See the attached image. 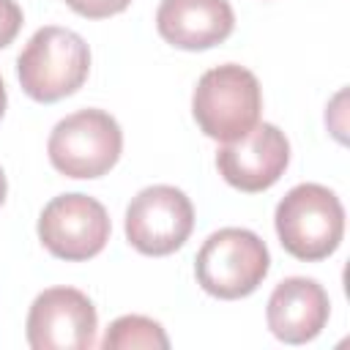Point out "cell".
I'll list each match as a JSON object with an SVG mask.
<instances>
[{"label": "cell", "mask_w": 350, "mask_h": 350, "mask_svg": "<svg viewBox=\"0 0 350 350\" xmlns=\"http://www.w3.org/2000/svg\"><path fill=\"white\" fill-rule=\"evenodd\" d=\"M88 71H90V49L85 38L57 25H46L36 30L16 60L22 90L44 104L77 93L88 79Z\"/></svg>", "instance_id": "cell-1"}, {"label": "cell", "mask_w": 350, "mask_h": 350, "mask_svg": "<svg viewBox=\"0 0 350 350\" xmlns=\"http://www.w3.org/2000/svg\"><path fill=\"white\" fill-rule=\"evenodd\" d=\"M262 93L257 77L235 63L205 71L191 96V112L205 137L232 142L257 126Z\"/></svg>", "instance_id": "cell-2"}, {"label": "cell", "mask_w": 350, "mask_h": 350, "mask_svg": "<svg viewBox=\"0 0 350 350\" xmlns=\"http://www.w3.org/2000/svg\"><path fill=\"white\" fill-rule=\"evenodd\" d=\"M276 232L282 246L298 260H323L336 252L345 235V208L320 183H298L276 205Z\"/></svg>", "instance_id": "cell-3"}, {"label": "cell", "mask_w": 350, "mask_h": 350, "mask_svg": "<svg viewBox=\"0 0 350 350\" xmlns=\"http://www.w3.org/2000/svg\"><path fill=\"white\" fill-rule=\"evenodd\" d=\"M268 265V246L260 235L243 227H224L208 235L197 252L194 273L205 293L232 301L254 293L262 284Z\"/></svg>", "instance_id": "cell-4"}, {"label": "cell", "mask_w": 350, "mask_h": 350, "mask_svg": "<svg viewBox=\"0 0 350 350\" xmlns=\"http://www.w3.org/2000/svg\"><path fill=\"white\" fill-rule=\"evenodd\" d=\"M49 161L68 178H98L109 172L123 150V131L104 109L66 115L49 134Z\"/></svg>", "instance_id": "cell-5"}, {"label": "cell", "mask_w": 350, "mask_h": 350, "mask_svg": "<svg viewBox=\"0 0 350 350\" xmlns=\"http://www.w3.org/2000/svg\"><path fill=\"white\" fill-rule=\"evenodd\" d=\"M194 227L191 200L175 186H148L126 208L129 243L150 257L172 254L186 243Z\"/></svg>", "instance_id": "cell-6"}, {"label": "cell", "mask_w": 350, "mask_h": 350, "mask_svg": "<svg viewBox=\"0 0 350 350\" xmlns=\"http://www.w3.org/2000/svg\"><path fill=\"white\" fill-rule=\"evenodd\" d=\"M107 208L88 194H60L44 205L38 216L41 243L60 260H90L109 241Z\"/></svg>", "instance_id": "cell-7"}, {"label": "cell", "mask_w": 350, "mask_h": 350, "mask_svg": "<svg viewBox=\"0 0 350 350\" xmlns=\"http://www.w3.org/2000/svg\"><path fill=\"white\" fill-rule=\"evenodd\" d=\"M96 306L74 287H49L27 312V345L33 350H85L96 342Z\"/></svg>", "instance_id": "cell-8"}, {"label": "cell", "mask_w": 350, "mask_h": 350, "mask_svg": "<svg viewBox=\"0 0 350 350\" xmlns=\"http://www.w3.org/2000/svg\"><path fill=\"white\" fill-rule=\"evenodd\" d=\"M290 161V142L273 123H257L243 137L224 142L216 153L219 175L241 191L271 189Z\"/></svg>", "instance_id": "cell-9"}, {"label": "cell", "mask_w": 350, "mask_h": 350, "mask_svg": "<svg viewBox=\"0 0 350 350\" xmlns=\"http://www.w3.org/2000/svg\"><path fill=\"white\" fill-rule=\"evenodd\" d=\"M328 293L323 284L306 276H290L276 284L268 298V328L287 345H304L314 339L328 323Z\"/></svg>", "instance_id": "cell-10"}, {"label": "cell", "mask_w": 350, "mask_h": 350, "mask_svg": "<svg viewBox=\"0 0 350 350\" xmlns=\"http://www.w3.org/2000/svg\"><path fill=\"white\" fill-rule=\"evenodd\" d=\"M156 27L178 49H211L232 33L235 14L227 0H161Z\"/></svg>", "instance_id": "cell-11"}, {"label": "cell", "mask_w": 350, "mask_h": 350, "mask_svg": "<svg viewBox=\"0 0 350 350\" xmlns=\"http://www.w3.org/2000/svg\"><path fill=\"white\" fill-rule=\"evenodd\" d=\"M101 347L104 350H134V347H145V350H167L170 347V339L164 334V328L150 320V317H142V314H123L118 317L104 339H101Z\"/></svg>", "instance_id": "cell-12"}, {"label": "cell", "mask_w": 350, "mask_h": 350, "mask_svg": "<svg viewBox=\"0 0 350 350\" xmlns=\"http://www.w3.org/2000/svg\"><path fill=\"white\" fill-rule=\"evenodd\" d=\"M71 11H77L79 16L88 19H104L112 14H120L131 0H66Z\"/></svg>", "instance_id": "cell-13"}, {"label": "cell", "mask_w": 350, "mask_h": 350, "mask_svg": "<svg viewBox=\"0 0 350 350\" xmlns=\"http://www.w3.org/2000/svg\"><path fill=\"white\" fill-rule=\"evenodd\" d=\"M22 27V8L14 0H0V49L8 46Z\"/></svg>", "instance_id": "cell-14"}, {"label": "cell", "mask_w": 350, "mask_h": 350, "mask_svg": "<svg viewBox=\"0 0 350 350\" xmlns=\"http://www.w3.org/2000/svg\"><path fill=\"white\" fill-rule=\"evenodd\" d=\"M5 175H3V167H0V205H3V200H5Z\"/></svg>", "instance_id": "cell-15"}, {"label": "cell", "mask_w": 350, "mask_h": 350, "mask_svg": "<svg viewBox=\"0 0 350 350\" xmlns=\"http://www.w3.org/2000/svg\"><path fill=\"white\" fill-rule=\"evenodd\" d=\"M3 112H5V85L0 79V118H3Z\"/></svg>", "instance_id": "cell-16"}]
</instances>
